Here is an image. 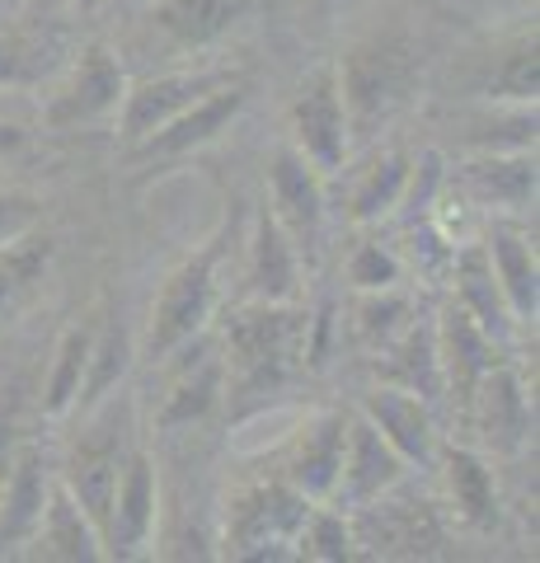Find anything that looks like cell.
<instances>
[{"mask_svg":"<svg viewBox=\"0 0 540 563\" xmlns=\"http://www.w3.org/2000/svg\"><path fill=\"white\" fill-rule=\"evenodd\" d=\"M310 352V314L296 301H245L225 314L221 357H225V395L268 399L306 366Z\"/></svg>","mask_w":540,"mask_h":563,"instance_id":"6da1fadb","label":"cell"},{"mask_svg":"<svg viewBox=\"0 0 540 563\" xmlns=\"http://www.w3.org/2000/svg\"><path fill=\"white\" fill-rule=\"evenodd\" d=\"M334 70L348 128H353V136H372L399 109H409L418 80H423V57H418L405 29H376L367 38H357L343 57H334Z\"/></svg>","mask_w":540,"mask_h":563,"instance_id":"7a4b0ae2","label":"cell"},{"mask_svg":"<svg viewBox=\"0 0 540 563\" xmlns=\"http://www.w3.org/2000/svg\"><path fill=\"white\" fill-rule=\"evenodd\" d=\"M136 446V418H132V399L128 395H109L85 409L80 432L71 437V446L62 455V474L57 484L80 503V512L95 526L109 512V493L118 484L128 451Z\"/></svg>","mask_w":540,"mask_h":563,"instance_id":"3957f363","label":"cell"},{"mask_svg":"<svg viewBox=\"0 0 540 563\" xmlns=\"http://www.w3.org/2000/svg\"><path fill=\"white\" fill-rule=\"evenodd\" d=\"M221 244L225 235H212L207 244H198L188 258H179L169 268V277L161 282L146 314V333H142V352L151 362H165L174 347L194 343L198 333H207L212 314L221 306Z\"/></svg>","mask_w":540,"mask_h":563,"instance_id":"277c9868","label":"cell"},{"mask_svg":"<svg viewBox=\"0 0 540 563\" xmlns=\"http://www.w3.org/2000/svg\"><path fill=\"white\" fill-rule=\"evenodd\" d=\"M306 493L287 479H254L225 498L221 512V554L225 559H296V536L310 517Z\"/></svg>","mask_w":540,"mask_h":563,"instance_id":"5b68a950","label":"cell"},{"mask_svg":"<svg viewBox=\"0 0 540 563\" xmlns=\"http://www.w3.org/2000/svg\"><path fill=\"white\" fill-rule=\"evenodd\" d=\"M287 128H291V151H301L324 179L343 169L348 151H353V128H348L334 62L316 66L296 85V95L287 103Z\"/></svg>","mask_w":540,"mask_h":563,"instance_id":"8992f818","label":"cell"},{"mask_svg":"<svg viewBox=\"0 0 540 563\" xmlns=\"http://www.w3.org/2000/svg\"><path fill=\"white\" fill-rule=\"evenodd\" d=\"M155 517H161V474H155V455L136 442L128 451L118 484L109 493V512L99 521L103 559H136L151 550Z\"/></svg>","mask_w":540,"mask_h":563,"instance_id":"52a82bcc","label":"cell"},{"mask_svg":"<svg viewBox=\"0 0 540 563\" xmlns=\"http://www.w3.org/2000/svg\"><path fill=\"white\" fill-rule=\"evenodd\" d=\"M231 80H240V76L225 66H194V70H165V76L128 85L123 103H118V141L132 151L136 141H146L155 128H165L169 118H179L184 109H194L202 95H212Z\"/></svg>","mask_w":540,"mask_h":563,"instance_id":"ba28073f","label":"cell"},{"mask_svg":"<svg viewBox=\"0 0 540 563\" xmlns=\"http://www.w3.org/2000/svg\"><path fill=\"white\" fill-rule=\"evenodd\" d=\"M123 95H128L123 62L103 43H90L76 57V66L66 70V80L52 90V99L43 103V128L71 132V128H85V122H99V118L118 113Z\"/></svg>","mask_w":540,"mask_h":563,"instance_id":"9c48e42d","label":"cell"},{"mask_svg":"<svg viewBox=\"0 0 540 563\" xmlns=\"http://www.w3.org/2000/svg\"><path fill=\"white\" fill-rule=\"evenodd\" d=\"M155 366H165V399H161V413H155V422H161L165 432L194 428V422H202L225 399L221 343H207L202 333L194 343L174 347L169 357L155 362Z\"/></svg>","mask_w":540,"mask_h":563,"instance_id":"30bf717a","label":"cell"},{"mask_svg":"<svg viewBox=\"0 0 540 563\" xmlns=\"http://www.w3.org/2000/svg\"><path fill=\"white\" fill-rule=\"evenodd\" d=\"M465 418H470V432H475L484 455H517L531 442L536 404H531L527 385H521V376L513 366L494 362L489 372L480 376L475 390H470Z\"/></svg>","mask_w":540,"mask_h":563,"instance_id":"8fae6325","label":"cell"},{"mask_svg":"<svg viewBox=\"0 0 540 563\" xmlns=\"http://www.w3.org/2000/svg\"><path fill=\"white\" fill-rule=\"evenodd\" d=\"M395 484L390 493H381V498L362 503L348 512L353 521V540L367 544V554H386V559H418V554H432L442 540V526H438V512H432V503L423 498H399Z\"/></svg>","mask_w":540,"mask_h":563,"instance_id":"7c38bea8","label":"cell"},{"mask_svg":"<svg viewBox=\"0 0 540 563\" xmlns=\"http://www.w3.org/2000/svg\"><path fill=\"white\" fill-rule=\"evenodd\" d=\"M409 470H414V465L372 428L367 418H362V413H348L343 461H339L334 493H329V507H339V512H353V507L381 498V493H390L395 484H405Z\"/></svg>","mask_w":540,"mask_h":563,"instance_id":"4fadbf2b","label":"cell"},{"mask_svg":"<svg viewBox=\"0 0 540 563\" xmlns=\"http://www.w3.org/2000/svg\"><path fill=\"white\" fill-rule=\"evenodd\" d=\"M268 211L287 231L296 254L310 258L324 235V174L301 151H277L268 165Z\"/></svg>","mask_w":540,"mask_h":563,"instance_id":"5bb4252c","label":"cell"},{"mask_svg":"<svg viewBox=\"0 0 540 563\" xmlns=\"http://www.w3.org/2000/svg\"><path fill=\"white\" fill-rule=\"evenodd\" d=\"M245 103H250V85L245 80L221 85V90L202 95L194 109H184L179 118H169L165 128H155L146 141H136L132 161L155 165V161H179V155H194L202 146H212V141L231 128L240 113H245Z\"/></svg>","mask_w":540,"mask_h":563,"instance_id":"9a60e30c","label":"cell"},{"mask_svg":"<svg viewBox=\"0 0 540 563\" xmlns=\"http://www.w3.org/2000/svg\"><path fill=\"white\" fill-rule=\"evenodd\" d=\"M343 432H348V413H339V409L310 413L301 428H296L277 479H287L296 493H306L310 503H329L334 479H339V461H343Z\"/></svg>","mask_w":540,"mask_h":563,"instance_id":"2e32d148","label":"cell"},{"mask_svg":"<svg viewBox=\"0 0 540 563\" xmlns=\"http://www.w3.org/2000/svg\"><path fill=\"white\" fill-rule=\"evenodd\" d=\"M52 484L57 479H52L43 446L20 442L5 479H0V554H24V544L38 531V517L52 498Z\"/></svg>","mask_w":540,"mask_h":563,"instance_id":"e0dca14e","label":"cell"},{"mask_svg":"<svg viewBox=\"0 0 540 563\" xmlns=\"http://www.w3.org/2000/svg\"><path fill=\"white\" fill-rule=\"evenodd\" d=\"M461 198L489 211H527L536 202V151H480L451 174Z\"/></svg>","mask_w":540,"mask_h":563,"instance_id":"ac0fdd59","label":"cell"},{"mask_svg":"<svg viewBox=\"0 0 540 563\" xmlns=\"http://www.w3.org/2000/svg\"><path fill=\"white\" fill-rule=\"evenodd\" d=\"M357 413L367 418L409 465H432L438 461L442 442H438V422H432V404L428 399L399 390V385H376V390L362 395Z\"/></svg>","mask_w":540,"mask_h":563,"instance_id":"d6986e66","label":"cell"},{"mask_svg":"<svg viewBox=\"0 0 540 563\" xmlns=\"http://www.w3.org/2000/svg\"><path fill=\"white\" fill-rule=\"evenodd\" d=\"M475 99L484 103H536L540 95V57H536V20L475 57Z\"/></svg>","mask_w":540,"mask_h":563,"instance_id":"ffe728a7","label":"cell"},{"mask_svg":"<svg viewBox=\"0 0 540 563\" xmlns=\"http://www.w3.org/2000/svg\"><path fill=\"white\" fill-rule=\"evenodd\" d=\"M432 339H438V362H442V395L461 399V409H465L470 390L480 385V376L498 362V343L475 320H470L456 301L438 314Z\"/></svg>","mask_w":540,"mask_h":563,"instance_id":"44dd1931","label":"cell"},{"mask_svg":"<svg viewBox=\"0 0 540 563\" xmlns=\"http://www.w3.org/2000/svg\"><path fill=\"white\" fill-rule=\"evenodd\" d=\"M484 254H489V268L498 277V291L508 301L517 324H536L540 310V263H536V244L521 231L517 221H494L489 235H484Z\"/></svg>","mask_w":540,"mask_h":563,"instance_id":"7402d4cb","label":"cell"},{"mask_svg":"<svg viewBox=\"0 0 540 563\" xmlns=\"http://www.w3.org/2000/svg\"><path fill=\"white\" fill-rule=\"evenodd\" d=\"M24 559H47V563H95L103 559L99 526L80 512V503L62 484H52V498L38 517V531L29 536Z\"/></svg>","mask_w":540,"mask_h":563,"instance_id":"603a6c76","label":"cell"},{"mask_svg":"<svg viewBox=\"0 0 540 563\" xmlns=\"http://www.w3.org/2000/svg\"><path fill=\"white\" fill-rule=\"evenodd\" d=\"M301 296V254L287 231L273 221V211H258L245 263V301H296Z\"/></svg>","mask_w":540,"mask_h":563,"instance_id":"cb8c5ba5","label":"cell"},{"mask_svg":"<svg viewBox=\"0 0 540 563\" xmlns=\"http://www.w3.org/2000/svg\"><path fill=\"white\" fill-rule=\"evenodd\" d=\"M376 380L381 385H399L418 399L438 404L442 399V362H438V339L432 324L409 320L395 339L376 352Z\"/></svg>","mask_w":540,"mask_h":563,"instance_id":"d4e9b609","label":"cell"},{"mask_svg":"<svg viewBox=\"0 0 540 563\" xmlns=\"http://www.w3.org/2000/svg\"><path fill=\"white\" fill-rule=\"evenodd\" d=\"M451 287H456V306L475 320L484 333H489L494 343H503L508 333L517 329L508 301H503L498 291V277L489 268V254H484V244H470V250H451Z\"/></svg>","mask_w":540,"mask_h":563,"instance_id":"484cf974","label":"cell"},{"mask_svg":"<svg viewBox=\"0 0 540 563\" xmlns=\"http://www.w3.org/2000/svg\"><path fill=\"white\" fill-rule=\"evenodd\" d=\"M250 0H155L151 5V24L165 33L174 47L198 52L225 38L240 20H245Z\"/></svg>","mask_w":540,"mask_h":563,"instance_id":"4316f807","label":"cell"},{"mask_svg":"<svg viewBox=\"0 0 540 563\" xmlns=\"http://www.w3.org/2000/svg\"><path fill=\"white\" fill-rule=\"evenodd\" d=\"M442 484H447V503L456 521L465 526H494L498 517V488H494V470L489 455L480 446H442Z\"/></svg>","mask_w":540,"mask_h":563,"instance_id":"83f0119b","label":"cell"},{"mask_svg":"<svg viewBox=\"0 0 540 563\" xmlns=\"http://www.w3.org/2000/svg\"><path fill=\"white\" fill-rule=\"evenodd\" d=\"M409 169L414 161L405 151H386L357 174L353 198H348V221L353 225H381L386 217H395V207L405 202L409 188Z\"/></svg>","mask_w":540,"mask_h":563,"instance_id":"f1b7e54d","label":"cell"},{"mask_svg":"<svg viewBox=\"0 0 540 563\" xmlns=\"http://www.w3.org/2000/svg\"><path fill=\"white\" fill-rule=\"evenodd\" d=\"M90 339H95V324L90 320H76V324L62 329L57 347H52L47 380H43V413L47 418L76 413L80 385H85V366H90Z\"/></svg>","mask_w":540,"mask_h":563,"instance_id":"f546056e","label":"cell"},{"mask_svg":"<svg viewBox=\"0 0 540 563\" xmlns=\"http://www.w3.org/2000/svg\"><path fill=\"white\" fill-rule=\"evenodd\" d=\"M52 268V235L33 225L29 235L0 244V320H10Z\"/></svg>","mask_w":540,"mask_h":563,"instance_id":"4dcf8cb0","label":"cell"},{"mask_svg":"<svg viewBox=\"0 0 540 563\" xmlns=\"http://www.w3.org/2000/svg\"><path fill=\"white\" fill-rule=\"evenodd\" d=\"M132 352H136V343H132L128 324L118 320V314H109V320L95 329V339H90V366H85V385H80V404H76V409H90V404L109 399L118 385L128 380Z\"/></svg>","mask_w":540,"mask_h":563,"instance_id":"1f68e13d","label":"cell"},{"mask_svg":"<svg viewBox=\"0 0 540 563\" xmlns=\"http://www.w3.org/2000/svg\"><path fill=\"white\" fill-rule=\"evenodd\" d=\"M409 320H414V301L399 287L353 291V339L367 352H381Z\"/></svg>","mask_w":540,"mask_h":563,"instance_id":"d6a6232c","label":"cell"},{"mask_svg":"<svg viewBox=\"0 0 540 563\" xmlns=\"http://www.w3.org/2000/svg\"><path fill=\"white\" fill-rule=\"evenodd\" d=\"M357 554V540H353V521L348 512L329 503H316L310 517L301 521V536H296V559H316V563H339V559H353Z\"/></svg>","mask_w":540,"mask_h":563,"instance_id":"836d02e7","label":"cell"},{"mask_svg":"<svg viewBox=\"0 0 540 563\" xmlns=\"http://www.w3.org/2000/svg\"><path fill=\"white\" fill-rule=\"evenodd\" d=\"M47 47L29 33H0V95L29 90L47 76Z\"/></svg>","mask_w":540,"mask_h":563,"instance_id":"e575fe53","label":"cell"},{"mask_svg":"<svg viewBox=\"0 0 540 563\" xmlns=\"http://www.w3.org/2000/svg\"><path fill=\"white\" fill-rule=\"evenodd\" d=\"M405 282V263L390 244L381 240H362L353 254H348V287L353 291H386Z\"/></svg>","mask_w":540,"mask_h":563,"instance_id":"d590c367","label":"cell"},{"mask_svg":"<svg viewBox=\"0 0 540 563\" xmlns=\"http://www.w3.org/2000/svg\"><path fill=\"white\" fill-rule=\"evenodd\" d=\"M43 217V207L33 192L24 188H0V244L14 240V235H29L33 225H38Z\"/></svg>","mask_w":540,"mask_h":563,"instance_id":"8d00e7d4","label":"cell"},{"mask_svg":"<svg viewBox=\"0 0 540 563\" xmlns=\"http://www.w3.org/2000/svg\"><path fill=\"white\" fill-rule=\"evenodd\" d=\"M24 141H29V132L20 128V122L0 118V161H5V155H14V151H24Z\"/></svg>","mask_w":540,"mask_h":563,"instance_id":"74e56055","label":"cell"},{"mask_svg":"<svg viewBox=\"0 0 540 563\" xmlns=\"http://www.w3.org/2000/svg\"><path fill=\"white\" fill-rule=\"evenodd\" d=\"M0 99H5V95H0Z\"/></svg>","mask_w":540,"mask_h":563,"instance_id":"f35d334b","label":"cell"}]
</instances>
